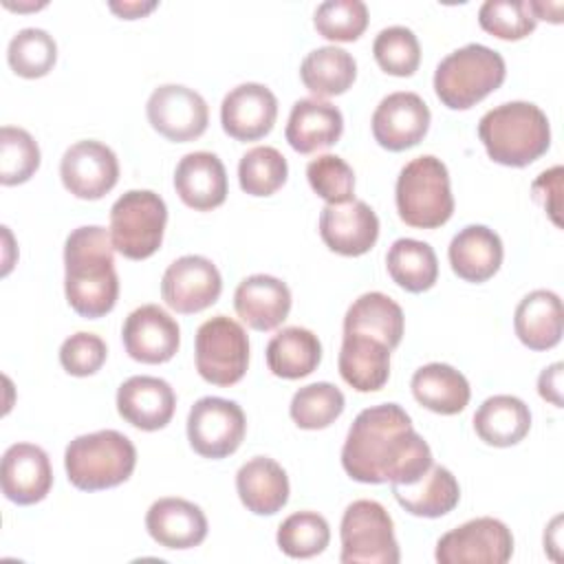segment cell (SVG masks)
Instances as JSON below:
<instances>
[{
    "label": "cell",
    "mask_w": 564,
    "mask_h": 564,
    "mask_svg": "<svg viewBox=\"0 0 564 564\" xmlns=\"http://www.w3.org/2000/svg\"><path fill=\"white\" fill-rule=\"evenodd\" d=\"M278 117V99L264 84L247 82L231 88L220 104L223 130L236 141L267 137Z\"/></svg>",
    "instance_id": "obj_18"
},
{
    "label": "cell",
    "mask_w": 564,
    "mask_h": 564,
    "mask_svg": "<svg viewBox=\"0 0 564 564\" xmlns=\"http://www.w3.org/2000/svg\"><path fill=\"white\" fill-rule=\"evenodd\" d=\"M64 293L70 308L88 319L110 313L119 297L115 247L101 225H84L64 242Z\"/></svg>",
    "instance_id": "obj_2"
},
{
    "label": "cell",
    "mask_w": 564,
    "mask_h": 564,
    "mask_svg": "<svg viewBox=\"0 0 564 564\" xmlns=\"http://www.w3.org/2000/svg\"><path fill=\"white\" fill-rule=\"evenodd\" d=\"M150 126L170 141L185 143L198 139L209 123L207 101L183 84H163L152 90L145 104Z\"/></svg>",
    "instance_id": "obj_12"
},
{
    "label": "cell",
    "mask_w": 564,
    "mask_h": 564,
    "mask_svg": "<svg viewBox=\"0 0 564 564\" xmlns=\"http://www.w3.org/2000/svg\"><path fill=\"white\" fill-rule=\"evenodd\" d=\"M386 267L401 289L410 293H423L438 280V260L434 249L414 238H399L386 253Z\"/></svg>",
    "instance_id": "obj_35"
},
{
    "label": "cell",
    "mask_w": 564,
    "mask_h": 564,
    "mask_svg": "<svg viewBox=\"0 0 564 564\" xmlns=\"http://www.w3.org/2000/svg\"><path fill=\"white\" fill-rule=\"evenodd\" d=\"M194 359L205 381L220 388L234 386L249 366V337L236 319L216 315L198 326Z\"/></svg>",
    "instance_id": "obj_9"
},
{
    "label": "cell",
    "mask_w": 564,
    "mask_h": 564,
    "mask_svg": "<svg viewBox=\"0 0 564 564\" xmlns=\"http://www.w3.org/2000/svg\"><path fill=\"white\" fill-rule=\"evenodd\" d=\"M174 187L187 207L196 212L216 209L227 198L225 165L214 152H189L174 170Z\"/></svg>",
    "instance_id": "obj_23"
},
{
    "label": "cell",
    "mask_w": 564,
    "mask_h": 564,
    "mask_svg": "<svg viewBox=\"0 0 564 564\" xmlns=\"http://www.w3.org/2000/svg\"><path fill=\"white\" fill-rule=\"evenodd\" d=\"M176 408V394L165 379L150 375H134L117 390L119 416L137 430L154 432L165 427Z\"/></svg>",
    "instance_id": "obj_20"
},
{
    "label": "cell",
    "mask_w": 564,
    "mask_h": 564,
    "mask_svg": "<svg viewBox=\"0 0 564 564\" xmlns=\"http://www.w3.org/2000/svg\"><path fill=\"white\" fill-rule=\"evenodd\" d=\"M267 366L275 377L302 379L322 361V344L317 335L302 326L278 330L267 344Z\"/></svg>",
    "instance_id": "obj_33"
},
{
    "label": "cell",
    "mask_w": 564,
    "mask_h": 564,
    "mask_svg": "<svg viewBox=\"0 0 564 564\" xmlns=\"http://www.w3.org/2000/svg\"><path fill=\"white\" fill-rule=\"evenodd\" d=\"M165 200L152 189H128L110 207L112 247L128 260H145L163 242Z\"/></svg>",
    "instance_id": "obj_7"
},
{
    "label": "cell",
    "mask_w": 564,
    "mask_h": 564,
    "mask_svg": "<svg viewBox=\"0 0 564 564\" xmlns=\"http://www.w3.org/2000/svg\"><path fill=\"white\" fill-rule=\"evenodd\" d=\"M390 352L377 337L344 333L337 357L339 375L357 392L381 390L390 377Z\"/></svg>",
    "instance_id": "obj_26"
},
{
    "label": "cell",
    "mask_w": 564,
    "mask_h": 564,
    "mask_svg": "<svg viewBox=\"0 0 564 564\" xmlns=\"http://www.w3.org/2000/svg\"><path fill=\"white\" fill-rule=\"evenodd\" d=\"M474 430L487 445H518L531 430V410L513 394H494L476 410Z\"/></svg>",
    "instance_id": "obj_31"
},
{
    "label": "cell",
    "mask_w": 564,
    "mask_h": 564,
    "mask_svg": "<svg viewBox=\"0 0 564 564\" xmlns=\"http://www.w3.org/2000/svg\"><path fill=\"white\" fill-rule=\"evenodd\" d=\"M430 108L416 93L399 90L386 95L372 112V137L390 150L401 152L414 148L430 130Z\"/></svg>",
    "instance_id": "obj_15"
},
{
    "label": "cell",
    "mask_w": 564,
    "mask_h": 564,
    "mask_svg": "<svg viewBox=\"0 0 564 564\" xmlns=\"http://www.w3.org/2000/svg\"><path fill=\"white\" fill-rule=\"evenodd\" d=\"M372 55L379 68L394 77H410L421 64V44L412 29L394 24L377 33Z\"/></svg>",
    "instance_id": "obj_40"
},
{
    "label": "cell",
    "mask_w": 564,
    "mask_h": 564,
    "mask_svg": "<svg viewBox=\"0 0 564 564\" xmlns=\"http://www.w3.org/2000/svg\"><path fill=\"white\" fill-rule=\"evenodd\" d=\"M302 84L319 99L346 93L357 77L355 57L339 46H319L300 64Z\"/></svg>",
    "instance_id": "obj_34"
},
{
    "label": "cell",
    "mask_w": 564,
    "mask_h": 564,
    "mask_svg": "<svg viewBox=\"0 0 564 564\" xmlns=\"http://www.w3.org/2000/svg\"><path fill=\"white\" fill-rule=\"evenodd\" d=\"M341 467L357 482L410 485L432 467V449L399 403H379L348 427Z\"/></svg>",
    "instance_id": "obj_1"
},
{
    "label": "cell",
    "mask_w": 564,
    "mask_h": 564,
    "mask_svg": "<svg viewBox=\"0 0 564 564\" xmlns=\"http://www.w3.org/2000/svg\"><path fill=\"white\" fill-rule=\"evenodd\" d=\"M289 176V163L278 148L256 145L238 163V183L249 196L275 194Z\"/></svg>",
    "instance_id": "obj_38"
},
{
    "label": "cell",
    "mask_w": 564,
    "mask_h": 564,
    "mask_svg": "<svg viewBox=\"0 0 564 564\" xmlns=\"http://www.w3.org/2000/svg\"><path fill=\"white\" fill-rule=\"evenodd\" d=\"M562 361H555L549 368H544L538 377L540 397L553 403L555 408H562Z\"/></svg>",
    "instance_id": "obj_47"
},
{
    "label": "cell",
    "mask_w": 564,
    "mask_h": 564,
    "mask_svg": "<svg viewBox=\"0 0 564 564\" xmlns=\"http://www.w3.org/2000/svg\"><path fill=\"white\" fill-rule=\"evenodd\" d=\"M478 137L491 161L507 167H527L546 154L551 126L540 106L507 101L480 117Z\"/></svg>",
    "instance_id": "obj_3"
},
{
    "label": "cell",
    "mask_w": 564,
    "mask_h": 564,
    "mask_svg": "<svg viewBox=\"0 0 564 564\" xmlns=\"http://www.w3.org/2000/svg\"><path fill=\"white\" fill-rule=\"evenodd\" d=\"M110 11L117 13L123 20H134V18H143L145 13H150L152 9H156V2H139V0H123V2H108Z\"/></svg>",
    "instance_id": "obj_48"
},
{
    "label": "cell",
    "mask_w": 564,
    "mask_h": 564,
    "mask_svg": "<svg viewBox=\"0 0 564 564\" xmlns=\"http://www.w3.org/2000/svg\"><path fill=\"white\" fill-rule=\"evenodd\" d=\"M247 432L242 408L223 397L198 399L187 414V441L203 458H225L234 454Z\"/></svg>",
    "instance_id": "obj_10"
},
{
    "label": "cell",
    "mask_w": 564,
    "mask_h": 564,
    "mask_svg": "<svg viewBox=\"0 0 564 564\" xmlns=\"http://www.w3.org/2000/svg\"><path fill=\"white\" fill-rule=\"evenodd\" d=\"M57 59V44L53 35L37 26L18 31L7 46V62L11 70L26 79H37L51 73Z\"/></svg>",
    "instance_id": "obj_37"
},
{
    "label": "cell",
    "mask_w": 564,
    "mask_h": 564,
    "mask_svg": "<svg viewBox=\"0 0 564 564\" xmlns=\"http://www.w3.org/2000/svg\"><path fill=\"white\" fill-rule=\"evenodd\" d=\"M513 328L518 339L531 350H549L557 346L564 330L560 295L549 289L527 293L516 306Z\"/></svg>",
    "instance_id": "obj_28"
},
{
    "label": "cell",
    "mask_w": 564,
    "mask_h": 564,
    "mask_svg": "<svg viewBox=\"0 0 564 564\" xmlns=\"http://www.w3.org/2000/svg\"><path fill=\"white\" fill-rule=\"evenodd\" d=\"M502 240L487 225H467L449 242L452 271L465 282H487L502 264Z\"/></svg>",
    "instance_id": "obj_25"
},
{
    "label": "cell",
    "mask_w": 564,
    "mask_h": 564,
    "mask_svg": "<svg viewBox=\"0 0 564 564\" xmlns=\"http://www.w3.org/2000/svg\"><path fill=\"white\" fill-rule=\"evenodd\" d=\"M513 555L511 529L498 518H474L438 538V564H505Z\"/></svg>",
    "instance_id": "obj_11"
},
{
    "label": "cell",
    "mask_w": 564,
    "mask_h": 564,
    "mask_svg": "<svg viewBox=\"0 0 564 564\" xmlns=\"http://www.w3.org/2000/svg\"><path fill=\"white\" fill-rule=\"evenodd\" d=\"M344 408V392L328 381H317L300 388L293 394L289 414L302 430H324L341 416Z\"/></svg>",
    "instance_id": "obj_36"
},
{
    "label": "cell",
    "mask_w": 564,
    "mask_h": 564,
    "mask_svg": "<svg viewBox=\"0 0 564 564\" xmlns=\"http://www.w3.org/2000/svg\"><path fill=\"white\" fill-rule=\"evenodd\" d=\"M121 339L134 361L165 364L181 346V328L159 304H143L126 317Z\"/></svg>",
    "instance_id": "obj_16"
},
{
    "label": "cell",
    "mask_w": 564,
    "mask_h": 564,
    "mask_svg": "<svg viewBox=\"0 0 564 564\" xmlns=\"http://www.w3.org/2000/svg\"><path fill=\"white\" fill-rule=\"evenodd\" d=\"M397 502L412 516L419 518H441L460 500V487L456 476L443 467L434 465L410 485H390Z\"/></svg>",
    "instance_id": "obj_29"
},
{
    "label": "cell",
    "mask_w": 564,
    "mask_h": 564,
    "mask_svg": "<svg viewBox=\"0 0 564 564\" xmlns=\"http://www.w3.org/2000/svg\"><path fill=\"white\" fill-rule=\"evenodd\" d=\"M478 24L500 40H522L533 33L538 20L529 0H487L478 9Z\"/></svg>",
    "instance_id": "obj_43"
},
{
    "label": "cell",
    "mask_w": 564,
    "mask_h": 564,
    "mask_svg": "<svg viewBox=\"0 0 564 564\" xmlns=\"http://www.w3.org/2000/svg\"><path fill=\"white\" fill-rule=\"evenodd\" d=\"M40 145L24 128L2 126L0 130V183H26L40 167Z\"/></svg>",
    "instance_id": "obj_41"
},
{
    "label": "cell",
    "mask_w": 564,
    "mask_h": 564,
    "mask_svg": "<svg viewBox=\"0 0 564 564\" xmlns=\"http://www.w3.org/2000/svg\"><path fill=\"white\" fill-rule=\"evenodd\" d=\"M108 357L106 341L95 333H75L59 346V364L73 377L95 375Z\"/></svg>",
    "instance_id": "obj_45"
},
{
    "label": "cell",
    "mask_w": 564,
    "mask_h": 564,
    "mask_svg": "<svg viewBox=\"0 0 564 564\" xmlns=\"http://www.w3.org/2000/svg\"><path fill=\"white\" fill-rule=\"evenodd\" d=\"M275 542L280 551L295 560L319 555L330 542V527L317 511H297L282 520Z\"/></svg>",
    "instance_id": "obj_39"
},
{
    "label": "cell",
    "mask_w": 564,
    "mask_h": 564,
    "mask_svg": "<svg viewBox=\"0 0 564 564\" xmlns=\"http://www.w3.org/2000/svg\"><path fill=\"white\" fill-rule=\"evenodd\" d=\"M59 176L73 196L97 200L117 185L119 161L106 143L84 139L66 148L59 161Z\"/></svg>",
    "instance_id": "obj_14"
},
{
    "label": "cell",
    "mask_w": 564,
    "mask_h": 564,
    "mask_svg": "<svg viewBox=\"0 0 564 564\" xmlns=\"http://www.w3.org/2000/svg\"><path fill=\"white\" fill-rule=\"evenodd\" d=\"M150 538L165 549H194L207 538L203 509L185 498H159L145 513Z\"/></svg>",
    "instance_id": "obj_22"
},
{
    "label": "cell",
    "mask_w": 564,
    "mask_h": 564,
    "mask_svg": "<svg viewBox=\"0 0 564 564\" xmlns=\"http://www.w3.org/2000/svg\"><path fill=\"white\" fill-rule=\"evenodd\" d=\"M223 291L218 267L205 256H181L161 278L163 302L183 315L200 313L212 306Z\"/></svg>",
    "instance_id": "obj_13"
},
{
    "label": "cell",
    "mask_w": 564,
    "mask_h": 564,
    "mask_svg": "<svg viewBox=\"0 0 564 564\" xmlns=\"http://www.w3.org/2000/svg\"><path fill=\"white\" fill-rule=\"evenodd\" d=\"M319 236L324 245L348 258L368 253L379 238V218L366 200L326 205L319 214Z\"/></svg>",
    "instance_id": "obj_17"
},
{
    "label": "cell",
    "mask_w": 564,
    "mask_h": 564,
    "mask_svg": "<svg viewBox=\"0 0 564 564\" xmlns=\"http://www.w3.org/2000/svg\"><path fill=\"white\" fill-rule=\"evenodd\" d=\"M344 564H397L401 560L394 524L377 500H355L346 507L339 524Z\"/></svg>",
    "instance_id": "obj_8"
},
{
    "label": "cell",
    "mask_w": 564,
    "mask_h": 564,
    "mask_svg": "<svg viewBox=\"0 0 564 564\" xmlns=\"http://www.w3.org/2000/svg\"><path fill=\"white\" fill-rule=\"evenodd\" d=\"M234 308L249 328L267 333L289 317L291 291L275 275L253 273L236 286Z\"/></svg>",
    "instance_id": "obj_21"
},
{
    "label": "cell",
    "mask_w": 564,
    "mask_h": 564,
    "mask_svg": "<svg viewBox=\"0 0 564 564\" xmlns=\"http://www.w3.org/2000/svg\"><path fill=\"white\" fill-rule=\"evenodd\" d=\"M414 399L436 414H458L467 408L471 390L463 372L449 364L432 361L421 366L410 381Z\"/></svg>",
    "instance_id": "obj_30"
},
{
    "label": "cell",
    "mask_w": 564,
    "mask_h": 564,
    "mask_svg": "<svg viewBox=\"0 0 564 564\" xmlns=\"http://www.w3.org/2000/svg\"><path fill=\"white\" fill-rule=\"evenodd\" d=\"M236 491L247 511L273 516L289 502V476L269 456H253L236 474Z\"/></svg>",
    "instance_id": "obj_27"
},
{
    "label": "cell",
    "mask_w": 564,
    "mask_h": 564,
    "mask_svg": "<svg viewBox=\"0 0 564 564\" xmlns=\"http://www.w3.org/2000/svg\"><path fill=\"white\" fill-rule=\"evenodd\" d=\"M403 311L381 291H368L359 295L344 315V333H361L381 339L390 350L401 344L403 337Z\"/></svg>",
    "instance_id": "obj_32"
},
{
    "label": "cell",
    "mask_w": 564,
    "mask_h": 564,
    "mask_svg": "<svg viewBox=\"0 0 564 564\" xmlns=\"http://www.w3.org/2000/svg\"><path fill=\"white\" fill-rule=\"evenodd\" d=\"M341 132H344L341 110L330 101L306 97L293 104L284 137L295 152L311 154V152L335 145Z\"/></svg>",
    "instance_id": "obj_24"
},
{
    "label": "cell",
    "mask_w": 564,
    "mask_h": 564,
    "mask_svg": "<svg viewBox=\"0 0 564 564\" xmlns=\"http://www.w3.org/2000/svg\"><path fill=\"white\" fill-rule=\"evenodd\" d=\"M313 24L330 42H355L368 26V7L361 0H326L317 4Z\"/></svg>",
    "instance_id": "obj_42"
},
{
    "label": "cell",
    "mask_w": 564,
    "mask_h": 564,
    "mask_svg": "<svg viewBox=\"0 0 564 564\" xmlns=\"http://www.w3.org/2000/svg\"><path fill=\"white\" fill-rule=\"evenodd\" d=\"M535 20H549L553 24L562 22V2H529Z\"/></svg>",
    "instance_id": "obj_49"
},
{
    "label": "cell",
    "mask_w": 564,
    "mask_h": 564,
    "mask_svg": "<svg viewBox=\"0 0 564 564\" xmlns=\"http://www.w3.org/2000/svg\"><path fill=\"white\" fill-rule=\"evenodd\" d=\"M137 465L132 441L117 430L82 434L66 445L64 467L73 487L82 491L110 489L126 482Z\"/></svg>",
    "instance_id": "obj_4"
},
{
    "label": "cell",
    "mask_w": 564,
    "mask_h": 564,
    "mask_svg": "<svg viewBox=\"0 0 564 564\" xmlns=\"http://www.w3.org/2000/svg\"><path fill=\"white\" fill-rule=\"evenodd\" d=\"M507 77L498 51L471 42L445 55L434 70V93L443 106L467 110L491 95Z\"/></svg>",
    "instance_id": "obj_5"
},
{
    "label": "cell",
    "mask_w": 564,
    "mask_h": 564,
    "mask_svg": "<svg viewBox=\"0 0 564 564\" xmlns=\"http://www.w3.org/2000/svg\"><path fill=\"white\" fill-rule=\"evenodd\" d=\"M394 200L399 218L416 229H436L454 214V196L445 163L423 154L405 163L399 172Z\"/></svg>",
    "instance_id": "obj_6"
},
{
    "label": "cell",
    "mask_w": 564,
    "mask_h": 564,
    "mask_svg": "<svg viewBox=\"0 0 564 564\" xmlns=\"http://www.w3.org/2000/svg\"><path fill=\"white\" fill-rule=\"evenodd\" d=\"M0 482L4 498L15 505L26 507L44 500L53 487L48 454L33 443H13L2 454Z\"/></svg>",
    "instance_id": "obj_19"
},
{
    "label": "cell",
    "mask_w": 564,
    "mask_h": 564,
    "mask_svg": "<svg viewBox=\"0 0 564 564\" xmlns=\"http://www.w3.org/2000/svg\"><path fill=\"white\" fill-rule=\"evenodd\" d=\"M560 189H562V167L555 165L551 170H544L531 185L533 198L544 207V212L551 216L555 225H560L557 212H560Z\"/></svg>",
    "instance_id": "obj_46"
},
{
    "label": "cell",
    "mask_w": 564,
    "mask_h": 564,
    "mask_svg": "<svg viewBox=\"0 0 564 564\" xmlns=\"http://www.w3.org/2000/svg\"><path fill=\"white\" fill-rule=\"evenodd\" d=\"M306 178L311 189L326 200V205H339L355 198V172L337 154H319L306 165Z\"/></svg>",
    "instance_id": "obj_44"
}]
</instances>
